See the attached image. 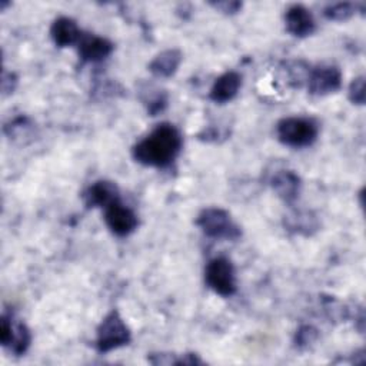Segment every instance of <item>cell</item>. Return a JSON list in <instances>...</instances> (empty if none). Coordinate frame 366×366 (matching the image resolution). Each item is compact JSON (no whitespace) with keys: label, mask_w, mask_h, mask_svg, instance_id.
I'll use <instances>...</instances> for the list:
<instances>
[{"label":"cell","mask_w":366,"mask_h":366,"mask_svg":"<svg viewBox=\"0 0 366 366\" xmlns=\"http://www.w3.org/2000/svg\"><path fill=\"white\" fill-rule=\"evenodd\" d=\"M0 342L13 355L21 356L30 346L31 333L29 327L13 317V315L3 313L0 317Z\"/></svg>","instance_id":"6"},{"label":"cell","mask_w":366,"mask_h":366,"mask_svg":"<svg viewBox=\"0 0 366 366\" xmlns=\"http://www.w3.org/2000/svg\"><path fill=\"white\" fill-rule=\"evenodd\" d=\"M210 4L216 10H219L220 13H224V14H236L242 9L240 1H214Z\"/></svg>","instance_id":"22"},{"label":"cell","mask_w":366,"mask_h":366,"mask_svg":"<svg viewBox=\"0 0 366 366\" xmlns=\"http://www.w3.org/2000/svg\"><path fill=\"white\" fill-rule=\"evenodd\" d=\"M285 27L292 36L303 39L315 31L316 21L307 7L302 4H293L285 13Z\"/></svg>","instance_id":"10"},{"label":"cell","mask_w":366,"mask_h":366,"mask_svg":"<svg viewBox=\"0 0 366 366\" xmlns=\"http://www.w3.org/2000/svg\"><path fill=\"white\" fill-rule=\"evenodd\" d=\"M182 59H183V54L179 49H166L159 54H156L147 67L154 77L167 79L177 71L182 63Z\"/></svg>","instance_id":"15"},{"label":"cell","mask_w":366,"mask_h":366,"mask_svg":"<svg viewBox=\"0 0 366 366\" xmlns=\"http://www.w3.org/2000/svg\"><path fill=\"white\" fill-rule=\"evenodd\" d=\"M114 50V44L102 36L83 33L77 43V53L83 61L100 63L106 60Z\"/></svg>","instance_id":"9"},{"label":"cell","mask_w":366,"mask_h":366,"mask_svg":"<svg viewBox=\"0 0 366 366\" xmlns=\"http://www.w3.org/2000/svg\"><path fill=\"white\" fill-rule=\"evenodd\" d=\"M196 226L210 239L237 240L242 236L240 227L222 207L203 209L196 217Z\"/></svg>","instance_id":"4"},{"label":"cell","mask_w":366,"mask_h":366,"mask_svg":"<svg viewBox=\"0 0 366 366\" xmlns=\"http://www.w3.org/2000/svg\"><path fill=\"white\" fill-rule=\"evenodd\" d=\"M240 87H242V76L237 71L230 70L223 73L214 80L209 92V97L212 102L217 104H224L236 97Z\"/></svg>","instance_id":"12"},{"label":"cell","mask_w":366,"mask_h":366,"mask_svg":"<svg viewBox=\"0 0 366 366\" xmlns=\"http://www.w3.org/2000/svg\"><path fill=\"white\" fill-rule=\"evenodd\" d=\"M342 71L339 67L332 64H319L310 67L306 87L309 94L322 97L336 93L342 87Z\"/></svg>","instance_id":"7"},{"label":"cell","mask_w":366,"mask_h":366,"mask_svg":"<svg viewBox=\"0 0 366 366\" xmlns=\"http://www.w3.org/2000/svg\"><path fill=\"white\" fill-rule=\"evenodd\" d=\"M285 227L295 234L310 236L319 229V222L309 210H293L285 216Z\"/></svg>","instance_id":"16"},{"label":"cell","mask_w":366,"mask_h":366,"mask_svg":"<svg viewBox=\"0 0 366 366\" xmlns=\"http://www.w3.org/2000/svg\"><path fill=\"white\" fill-rule=\"evenodd\" d=\"M81 34L83 31L79 29L77 23L67 16L57 17L50 27V37L57 47L77 46Z\"/></svg>","instance_id":"14"},{"label":"cell","mask_w":366,"mask_h":366,"mask_svg":"<svg viewBox=\"0 0 366 366\" xmlns=\"http://www.w3.org/2000/svg\"><path fill=\"white\" fill-rule=\"evenodd\" d=\"M132 333L117 310H110L99 323L96 330V349L99 353H109L129 345Z\"/></svg>","instance_id":"3"},{"label":"cell","mask_w":366,"mask_h":366,"mask_svg":"<svg viewBox=\"0 0 366 366\" xmlns=\"http://www.w3.org/2000/svg\"><path fill=\"white\" fill-rule=\"evenodd\" d=\"M357 11V4L350 1H340L329 4L323 9V16L333 21H346Z\"/></svg>","instance_id":"19"},{"label":"cell","mask_w":366,"mask_h":366,"mask_svg":"<svg viewBox=\"0 0 366 366\" xmlns=\"http://www.w3.org/2000/svg\"><path fill=\"white\" fill-rule=\"evenodd\" d=\"M310 64H307L303 60H290V61H285L283 63V73H285V79L286 83L293 87V89H299L302 86L306 84L307 77H309V71H310Z\"/></svg>","instance_id":"17"},{"label":"cell","mask_w":366,"mask_h":366,"mask_svg":"<svg viewBox=\"0 0 366 366\" xmlns=\"http://www.w3.org/2000/svg\"><path fill=\"white\" fill-rule=\"evenodd\" d=\"M270 186L283 202L293 203L300 194L302 180L293 170H279L272 176Z\"/></svg>","instance_id":"13"},{"label":"cell","mask_w":366,"mask_h":366,"mask_svg":"<svg viewBox=\"0 0 366 366\" xmlns=\"http://www.w3.org/2000/svg\"><path fill=\"white\" fill-rule=\"evenodd\" d=\"M104 223L113 234L124 237L137 229L139 219L137 214L119 199L104 209Z\"/></svg>","instance_id":"8"},{"label":"cell","mask_w":366,"mask_h":366,"mask_svg":"<svg viewBox=\"0 0 366 366\" xmlns=\"http://www.w3.org/2000/svg\"><path fill=\"white\" fill-rule=\"evenodd\" d=\"M182 146L183 139L177 127L163 122L133 146L132 156L139 164L162 169L176 160Z\"/></svg>","instance_id":"1"},{"label":"cell","mask_w":366,"mask_h":366,"mask_svg":"<svg viewBox=\"0 0 366 366\" xmlns=\"http://www.w3.org/2000/svg\"><path fill=\"white\" fill-rule=\"evenodd\" d=\"M347 97L353 104H357V106L365 104V99H366L365 76H359L350 81L347 89Z\"/></svg>","instance_id":"21"},{"label":"cell","mask_w":366,"mask_h":366,"mask_svg":"<svg viewBox=\"0 0 366 366\" xmlns=\"http://www.w3.org/2000/svg\"><path fill=\"white\" fill-rule=\"evenodd\" d=\"M317 329L310 325L300 326L295 333V346L297 349H309L317 340Z\"/></svg>","instance_id":"20"},{"label":"cell","mask_w":366,"mask_h":366,"mask_svg":"<svg viewBox=\"0 0 366 366\" xmlns=\"http://www.w3.org/2000/svg\"><path fill=\"white\" fill-rule=\"evenodd\" d=\"M204 282L216 295L222 297L233 296L237 290L233 263L224 256L212 259L204 269Z\"/></svg>","instance_id":"5"},{"label":"cell","mask_w":366,"mask_h":366,"mask_svg":"<svg viewBox=\"0 0 366 366\" xmlns=\"http://www.w3.org/2000/svg\"><path fill=\"white\" fill-rule=\"evenodd\" d=\"M277 140L289 147L302 149L312 146L319 136V124L312 117L290 116L277 122Z\"/></svg>","instance_id":"2"},{"label":"cell","mask_w":366,"mask_h":366,"mask_svg":"<svg viewBox=\"0 0 366 366\" xmlns=\"http://www.w3.org/2000/svg\"><path fill=\"white\" fill-rule=\"evenodd\" d=\"M81 199L87 209H106L109 204L119 200V187L110 180H96L84 189Z\"/></svg>","instance_id":"11"},{"label":"cell","mask_w":366,"mask_h":366,"mask_svg":"<svg viewBox=\"0 0 366 366\" xmlns=\"http://www.w3.org/2000/svg\"><path fill=\"white\" fill-rule=\"evenodd\" d=\"M140 99L150 116H156L167 106V93L154 86H146L140 90Z\"/></svg>","instance_id":"18"}]
</instances>
